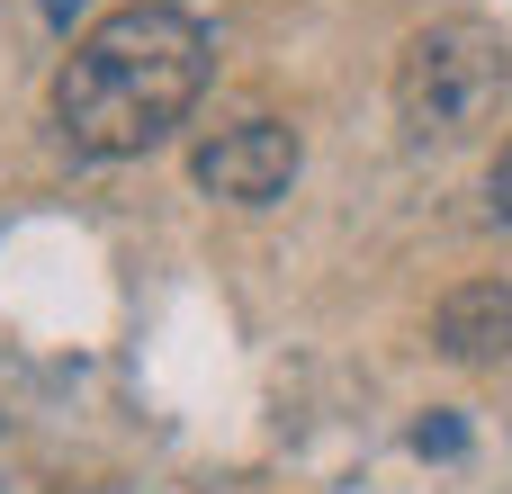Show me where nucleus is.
<instances>
[{"label":"nucleus","mask_w":512,"mask_h":494,"mask_svg":"<svg viewBox=\"0 0 512 494\" xmlns=\"http://www.w3.org/2000/svg\"><path fill=\"white\" fill-rule=\"evenodd\" d=\"M198 189L207 198H234V207H270L288 180H297V126L279 117H243V126H216L198 144Z\"/></svg>","instance_id":"obj_3"},{"label":"nucleus","mask_w":512,"mask_h":494,"mask_svg":"<svg viewBox=\"0 0 512 494\" xmlns=\"http://www.w3.org/2000/svg\"><path fill=\"white\" fill-rule=\"evenodd\" d=\"M486 198H495V216L512 225V135H504V153H495V171H486Z\"/></svg>","instance_id":"obj_6"},{"label":"nucleus","mask_w":512,"mask_h":494,"mask_svg":"<svg viewBox=\"0 0 512 494\" xmlns=\"http://www.w3.org/2000/svg\"><path fill=\"white\" fill-rule=\"evenodd\" d=\"M414 450H423V459H459V450H468L459 414H423V423H414Z\"/></svg>","instance_id":"obj_5"},{"label":"nucleus","mask_w":512,"mask_h":494,"mask_svg":"<svg viewBox=\"0 0 512 494\" xmlns=\"http://www.w3.org/2000/svg\"><path fill=\"white\" fill-rule=\"evenodd\" d=\"M512 90V45L486 18H441L396 54V108L423 144H459L477 135Z\"/></svg>","instance_id":"obj_2"},{"label":"nucleus","mask_w":512,"mask_h":494,"mask_svg":"<svg viewBox=\"0 0 512 494\" xmlns=\"http://www.w3.org/2000/svg\"><path fill=\"white\" fill-rule=\"evenodd\" d=\"M216 72V36L171 9V0H126L108 9L54 72V126L72 153L90 162H135L153 153L207 90Z\"/></svg>","instance_id":"obj_1"},{"label":"nucleus","mask_w":512,"mask_h":494,"mask_svg":"<svg viewBox=\"0 0 512 494\" xmlns=\"http://www.w3.org/2000/svg\"><path fill=\"white\" fill-rule=\"evenodd\" d=\"M72 9H81V0H45V18H54V27H63V18H72Z\"/></svg>","instance_id":"obj_7"},{"label":"nucleus","mask_w":512,"mask_h":494,"mask_svg":"<svg viewBox=\"0 0 512 494\" xmlns=\"http://www.w3.org/2000/svg\"><path fill=\"white\" fill-rule=\"evenodd\" d=\"M432 342L459 360V369H486L512 351V279H477V288H450L441 315H432Z\"/></svg>","instance_id":"obj_4"}]
</instances>
